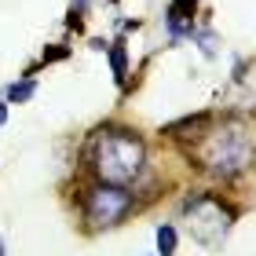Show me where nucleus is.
<instances>
[{
	"label": "nucleus",
	"instance_id": "f257e3e1",
	"mask_svg": "<svg viewBox=\"0 0 256 256\" xmlns=\"http://www.w3.org/2000/svg\"><path fill=\"white\" fill-rule=\"evenodd\" d=\"M146 150L139 143V136L132 132H102L92 146V168L102 183L114 187H128L139 172H143Z\"/></svg>",
	"mask_w": 256,
	"mask_h": 256
},
{
	"label": "nucleus",
	"instance_id": "f03ea898",
	"mask_svg": "<svg viewBox=\"0 0 256 256\" xmlns=\"http://www.w3.org/2000/svg\"><path fill=\"white\" fill-rule=\"evenodd\" d=\"M202 161H205V168L212 172V176L230 180V176H238V172H246L252 165V139L242 132L238 124H227L224 132L205 136Z\"/></svg>",
	"mask_w": 256,
	"mask_h": 256
},
{
	"label": "nucleus",
	"instance_id": "7ed1b4c3",
	"mask_svg": "<svg viewBox=\"0 0 256 256\" xmlns=\"http://www.w3.org/2000/svg\"><path fill=\"white\" fill-rule=\"evenodd\" d=\"M128 212H132V194L124 187H114V183H99L84 198V220L92 227H114Z\"/></svg>",
	"mask_w": 256,
	"mask_h": 256
},
{
	"label": "nucleus",
	"instance_id": "20e7f679",
	"mask_svg": "<svg viewBox=\"0 0 256 256\" xmlns=\"http://www.w3.org/2000/svg\"><path fill=\"white\" fill-rule=\"evenodd\" d=\"M190 208V234L198 242H205V246H216L220 238L227 234V212L220 208L212 198H194V202H187Z\"/></svg>",
	"mask_w": 256,
	"mask_h": 256
},
{
	"label": "nucleus",
	"instance_id": "39448f33",
	"mask_svg": "<svg viewBox=\"0 0 256 256\" xmlns=\"http://www.w3.org/2000/svg\"><path fill=\"white\" fill-rule=\"evenodd\" d=\"M194 11H198V0H172L168 4V15H165V26L172 37H183V33H194Z\"/></svg>",
	"mask_w": 256,
	"mask_h": 256
},
{
	"label": "nucleus",
	"instance_id": "423d86ee",
	"mask_svg": "<svg viewBox=\"0 0 256 256\" xmlns=\"http://www.w3.org/2000/svg\"><path fill=\"white\" fill-rule=\"evenodd\" d=\"M208 124L205 114H198V118H183L176 124H168V136H176V139H198V132Z\"/></svg>",
	"mask_w": 256,
	"mask_h": 256
},
{
	"label": "nucleus",
	"instance_id": "0eeeda50",
	"mask_svg": "<svg viewBox=\"0 0 256 256\" xmlns=\"http://www.w3.org/2000/svg\"><path fill=\"white\" fill-rule=\"evenodd\" d=\"M106 55H110L114 80H118V84H124V77H128V55H124V44H110V48H106Z\"/></svg>",
	"mask_w": 256,
	"mask_h": 256
},
{
	"label": "nucleus",
	"instance_id": "6e6552de",
	"mask_svg": "<svg viewBox=\"0 0 256 256\" xmlns=\"http://www.w3.org/2000/svg\"><path fill=\"white\" fill-rule=\"evenodd\" d=\"M158 252H161V256H172V252H176V227H172V224H161V227H158Z\"/></svg>",
	"mask_w": 256,
	"mask_h": 256
},
{
	"label": "nucleus",
	"instance_id": "1a4fd4ad",
	"mask_svg": "<svg viewBox=\"0 0 256 256\" xmlns=\"http://www.w3.org/2000/svg\"><path fill=\"white\" fill-rule=\"evenodd\" d=\"M30 96H33V80H22V84L8 88V102H26Z\"/></svg>",
	"mask_w": 256,
	"mask_h": 256
},
{
	"label": "nucleus",
	"instance_id": "9d476101",
	"mask_svg": "<svg viewBox=\"0 0 256 256\" xmlns=\"http://www.w3.org/2000/svg\"><path fill=\"white\" fill-rule=\"evenodd\" d=\"M194 40L202 44V55H216V33H208V30H194Z\"/></svg>",
	"mask_w": 256,
	"mask_h": 256
},
{
	"label": "nucleus",
	"instance_id": "9b49d317",
	"mask_svg": "<svg viewBox=\"0 0 256 256\" xmlns=\"http://www.w3.org/2000/svg\"><path fill=\"white\" fill-rule=\"evenodd\" d=\"M70 55V48H62V44H55L52 52H44V62H55V59H66Z\"/></svg>",
	"mask_w": 256,
	"mask_h": 256
},
{
	"label": "nucleus",
	"instance_id": "f8f14e48",
	"mask_svg": "<svg viewBox=\"0 0 256 256\" xmlns=\"http://www.w3.org/2000/svg\"><path fill=\"white\" fill-rule=\"evenodd\" d=\"M4 121H8V106L0 102V128H4Z\"/></svg>",
	"mask_w": 256,
	"mask_h": 256
},
{
	"label": "nucleus",
	"instance_id": "ddd939ff",
	"mask_svg": "<svg viewBox=\"0 0 256 256\" xmlns=\"http://www.w3.org/2000/svg\"><path fill=\"white\" fill-rule=\"evenodd\" d=\"M0 256H4V246H0Z\"/></svg>",
	"mask_w": 256,
	"mask_h": 256
}]
</instances>
